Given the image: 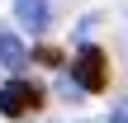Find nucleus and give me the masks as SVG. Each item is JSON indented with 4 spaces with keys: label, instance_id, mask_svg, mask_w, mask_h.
I'll use <instances>...</instances> for the list:
<instances>
[{
    "label": "nucleus",
    "instance_id": "nucleus-5",
    "mask_svg": "<svg viewBox=\"0 0 128 123\" xmlns=\"http://www.w3.org/2000/svg\"><path fill=\"white\" fill-rule=\"evenodd\" d=\"M109 123H128V119H124V109H114V119H109Z\"/></svg>",
    "mask_w": 128,
    "mask_h": 123
},
{
    "label": "nucleus",
    "instance_id": "nucleus-2",
    "mask_svg": "<svg viewBox=\"0 0 128 123\" xmlns=\"http://www.w3.org/2000/svg\"><path fill=\"white\" fill-rule=\"evenodd\" d=\"M71 81H76L81 90L100 95V90L109 85V57H104L95 43H86V47L76 52V62H71Z\"/></svg>",
    "mask_w": 128,
    "mask_h": 123
},
{
    "label": "nucleus",
    "instance_id": "nucleus-4",
    "mask_svg": "<svg viewBox=\"0 0 128 123\" xmlns=\"http://www.w3.org/2000/svg\"><path fill=\"white\" fill-rule=\"evenodd\" d=\"M14 19H19L24 28H33V33H38V28H48V19H52V14H48V0H14Z\"/></svg>",
    "mask_w": 128,
    "mask_h": 123
},
{
    "label": "nucleus",
    "instance_id": "nucleus-1",
    "mask_svg": "<svg viewBox=\"0 0 128 123\" xmlns=\"http://www.w3.org/2000/svg\"><path fill=\"white\" fill-rule=\"evenodd\" d=\"M38 109H43V90L14 71V81L0 85V114H5V119H28V114H38Z\"/></svg>",
    "mask_w": 128,
    "mask_h": 123
},
{
    "label": "nucleus",
    "instance_id": "nucleus-3",
    "mask_svg": "<svg viewBox=\"0 0 128 123\" xmlns=\"http://www.w3.org/2000/svg\"><path fill=\"white\" fill-rule=\"evenodd\" d=\"M0 66H5V71H24V66H28V47H24L10 28H0Z\"/></svg>",
    "mask_w": 128,
    "mask_h": 123
}]
</instances>
